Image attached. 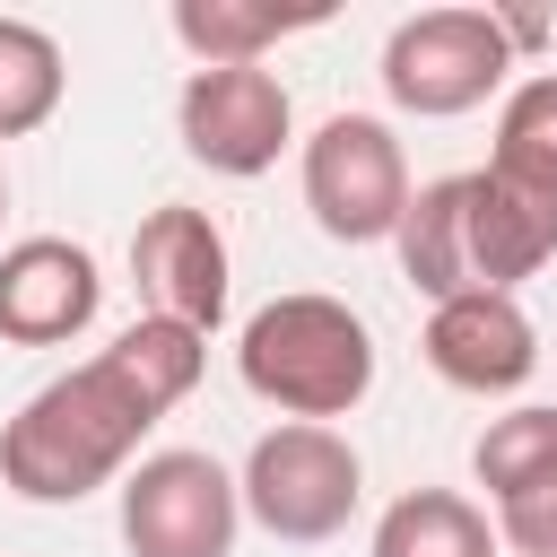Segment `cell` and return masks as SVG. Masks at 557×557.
<instances>
[{"label":"cell","instance_id":"obj_1","mask_svg":"<svg viewBox=\"0 0 557 557\" xmlns=\"http://www.w3.org/2000/svg\"><path fill=\"white\" fill-rule=\"evenodd\" d=\"M157 418L165 409L139 392V374L113 348H96L87 366L26 392V409L0 426V487L26 505H78L96 487H122Z\"/></svg>","mask_w":557,"mask_h":557},{"label":"cell","instance_id":"obj_2","mask_svg":"<svg viewBox=\"0 0 557 557\" xmlns=\"http://www.w3.org/2000/svg\"><path fill=\"white\" fill-rule=\"evenodd\" d=\"M235 374H244V392L270 400L278 418L331 426V418H348V409L374 392V331H366V313H348L339 296L287 287V296H270V305L244 322Z\"/></svg>","mask_w":557,"mask_h":557},{"label":"cell","instance_id":"obj_3","mask_svg":"<svg viewBox=\"0 0 557 557\" xmlns=\"http://www.w3.org/2000/svg\"><path fill=\"white\" fill-rule=\"evenodd\" d=\"M244 513L287 540V548H322L348 531L357 496H366V461L339 426H305V418H278L252 453H244V479H235Z\"/></svg>","mask_w":557,"mask_h":557},{"label":"cell","instance_id":"obj_4","mask_svg":"<svg viewBox=\"0 0 557 557\" xmlns=\"http://www.w3.org/2000/svg\"><path fill=\"white\" fill-rule=\"evenodd\" d=\"M505 78H513V44L496 9H418L383 44V96L418 122L479 113L487 96H505Z\"/></svg>","mask_w":557,"mask_h":557},{"label":"cell","instance_id":"obj_5","mask_svg":"<svg viewBox=\"0 0 557 557\" xmlns=\"http://www.w3.org/2000/svg\"><path fill=\"white\" fill-rule=\"evenodd\" d=\"M235 531H244V496L209 453L165 444L122 470V548L131 557H235Z\"/></svg>","mask_w":557,"mask_h":557},{"label":"cell","instance_id":"obj_6","mask_svg":"<svg viewBox=\"0 0 557 557\" xmlns=\"http://www.w3.org/2000/svg\"><path fill=\"white\" fill-rule=\"evenodd\" d=\"M305 209L331 244H392V226L409 209V157L392 139V122L331 113L305 139Z\"/></svg>","mask_w":557,"mask_h":557},{"label":"cell","instance_id":"obj_7","mask_svg":"<svg viewBox=\"0 0 557 557\" xmlns=\"http://www.w3.org/2000/svg\"><path fill=\"white\" fill-rule=\"evenodd\" d=\"M174 131H183V157L209 165V174H270L287 131H296V104L278 87V70H191L183 96H174Z\"/></svg>","mask_w":557,"mask_h":557},{"label":"cell","instance_id":"obj_8","mask_svg":"<svg viewBox=\"0 0 557 557\" xmlns=\"http://www.w3.org/2000/svg\"><path fill=\"white\" fill-rule=\"evenodd\" d=\"M131 278H139V305L148 313H165V322H183V331H218L226 322V235H218V218L209 209H191V200H165V209H148L139 226H131Z\"/></svg>","mask_w":557,"mask_h":557},{"label":"cell","instance_id":"obj_9","mask_svg":"<svg viewBox=\"0 0 557 557\" xmlns=\"http://www.w3.org/2000/svg\"><path fill=\"white\" fill-rule=\"evenodd\" d=\"M104 305V278H96V252L70 244V235H17L0 252V339L9 348H61L96 322Z\"/></svg>","mask_w":557,"mask_h":557},{"label":"cell","instance_id":"obj_10","mask_svg":"<svg viewBox=\"0 0 557 557\" xmlns=\"http://www.w3.org/2000/svg\"><path fill=\"white\" fill-rule=\"evenodd\" d=\"M418 357H426L453 392L496 400V392H522V383H531V366H540V331H531V313H522L513 296L470 287V296H453V305L426 313Z\"/></svg>","mask_w":557,"mask_h":557},{"label":"cell","instance_id":"obj_11","mask_svg":"<svg viewBox=\"0 0 557 557\" xmlns=\"http://www.w3.org/2000/svg\"><path fill=\"white\" fill-rule=\"evenodd\" d=\"M461 252H470V287L513 296L531 270L557 261V209L531 200V191H513V183H496L479 165L470 174V200H461Z\"/></svg>","mask_w":557,"mask_h":557},{"label":"cell","instance_id":"obj_12","mask_svg":"<svg viewBox=\"0 0 557 557\" xmlns=\"http://www.w3.org/2000/svg\"><path fill=\"white\" fill-rule=\"evenodd\" d=\"M331 17V0H174V44L191 52V70H252L270 44L313 35Z\"/></svg>","mask_w":557,"mask_h":557},{"label":"cell","instance_id":"obj_13","mask_svg":"<svg viewBox=\"0 0 557 557\" xmlns=\"http://www.w3.org/2000/svg\"><path fill=\"white\" fill-rule=\"evenodd\" d=\"M461 200H470V174H435V183H418V191H409V209H400V226H392L400 278H409L426 305H453V296H470Z\"/></svg>","mask_w":557,"mask_h":557},{"label":"cell","instance_id":"obj_14","mask_svg":"<svg viewBox=\"0 0 557 557\" xmlns=\"http://www.w3.org/2000/svg\"><path fill=\"white\" fill-rule=\"evenodd\" d=\"M374 557H505V548H496L487 505H470L461 487H409L383 505Z\"/></svg>","mask_w":557,"mask_h":557},{"label":"cell","instance_id":"obj_15","mask_svg":"<svg viewBox=\"0 0 557 557\" xmlns=\"http://www.w3.org/2000/svg\"><path fill=\"white\" fill-rule=\"evenodd\" d=\"M487 174L557 209V70H540V78L505 87V104H496V148H487Z\"/></svg>","mask_w":557,"mask_h":557},{"label":"cell","instance_id":"obj_16","mask_svg":"<svg viewBox=\"0 0 557 557\" xmlns=\"http://www.w3.org/2000/svg\"><path fill=\"white\" fill-rule=\"evenodd\" d=\"M70 96V61L52 44V26L35 17H0V139H26L61 113Z\"/></svg>","mask_w":557,"mask_h":557},{"label":"cell","instance_id":"obj_17","mask_svg":"<svg viewBox=\"0 0 557 557\" xmlns=\"http://www.w3.org/2000/svg\"><path fill=\"white\" fill-rule=\"evenodd\" d=\"M470 479H479L496 505H513V496H531L540 479H557V409H548V400H522V409L487 418L479 444H470Z\"/></svg>","mask_w":557,"mask_h":557},{"label":"cell","instance_id":"obj_18","mask_svg":"<svg viewBox=\"0 0 557 557\" xmlns=\"http://www.w3.org/2000/svg\"><path fill=\"white\" fill-rule=\"evenodd\" d=\"M113 357L139 374V392H148L157 409H174V400H191V383H200V366H209V339L183 331V322H165V313H139V322L113 339Z\"/></svg>","mask_w":557,"mask_h":557},{"label":"cell","instance_id":"obj_19","mask_svg":"<svg viewBox=\"0 0 557 557\" xmlns=\"http://www.w3.org/2000/svg\"><path fill=\"white\" fill-rule=\"evenodd\" d=\"M496 548H513V557H557V479H540L531 496L496 505Z\"/></svg>","mask_w":557,"mask_h":557},{"label":"cell","instance_id":"obj_20","mask_svg":"<svg viewBox=\"0 0 557 557\" xmlns=\"http://www.w3.org/2000/svg\"><path fill=\"white\" fill-rule=\"evenodd\" d=\"M496 26H505V44H513V61H522V52H540V44L557 35V17H548V9H496Z\"/></svg>","mask_w":557,"mask_h":557},{"label":"cell","instance_id":"obj_21","mask_svg":"<svg viewBox=\"0 0 557 557\" xmlns=\"http://www.w3.org/2000/svg\"><path fill=\"white\" fill-rule=\"evenodd\" d=\"M0 218H9V174H0Z\"/></svg>","mask_w":557,"mask_h":557}]
</instances>
